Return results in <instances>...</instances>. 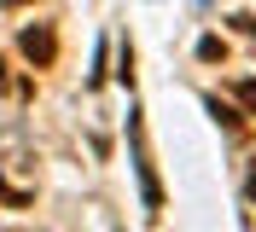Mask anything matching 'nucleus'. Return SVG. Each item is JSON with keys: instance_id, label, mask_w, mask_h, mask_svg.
I'll list each match as a JSON object with an SVG mask.
<instances>
[{"instance_id": "423d86ee", "label": "nucleus", "mask_w": 256, "mask_h": 232, "mask_svg": "<svg viewBox=\"0 0 256 232\" xmlns=\"http://www.w3.org/2000/svg\"><path fill=\"white\" fill-rule=\"evenodd\" d=\"M0 6H6V12H24V6H30V0H0Z\"/></svg>"}, {"instance_id": "0eeeda50", "label": "nucleus", "mask_w": 256, "mask_h": 232, "mask_svg": "<svg viewBox=\"0 0 256 232\" xmlns=\"http://www.w3.org/2000/svg\"><path fill=\"white\" fill-rule=\"evenodd\" d=\"M250 198H256V180H250Z\"/></svg>"}, {"instance_id": "7ed1b4c3", "label": "nucleus", "mask_w": 256, "mask_h": 232, "mask_svg": "<svg viewBox=\"0 0 256 232\" xmlns=\"http://www.w3.org/2000/svg\"><path fill=\"white\" fill-rule=\"evenodd\" d=\"M198 58H204V64H222L227 58V41H222V35H204V41H198Z\"/></svg>"}, {"instance_id": "20e7f679", "label": "nucleus", "mask_w": 256, "mask_h": 232, "mask_svg": "<svg viewBox=\"0 0 256 232\" xmlns=\"http://www.w3.org/2000/svg\"><path fill=\"white\" fill-rule=\"evenodd\" d=\"M210 116H216V122H227V128H239V122H244L239 110H233V105H222V99H210Z\"/></svg>"}, {"instance_id": "39448f33", "label": "nucleus", "mask_w": 256, "mask_h": 232, "mask_svg": "<svg viewBox=\"0 0 256 232\" xmlns=\"http://www.w3.org/2000/svg\"><path fill=\"white\" fill-rule=\"evenodd\" d=\"M233 99H239V105L256 116V81H233Z\"/></svg>"}, {"instance_id": "f03ea898", "label": "nucleus", "mask_w": 256, "mask_h": 232, "mask_svg": "<svg viewBox=\"0 0 256 232\" xmlns=\"http://www.w3.org/2000/svg\"><path fill=\"white\" fill-rule=\"evenodd\" d=\"M18 46H24V58H30L35 70H47V64L58 58V35H52V23H30V29L18 35Z\"/></svg>"}, {"instance_id": "f257e3e1", "label": "nucleus", "mask_w": 256, "mask_h": 232, "mask_svg": "<svg viewBox=\"0 0 256 232\" xmlns=\"http://www.w3.org/2000/svg\"><path fill=\"white\" fill-rule=\"evenodd\" d=\"M128 145H134V174H140V198H146V209L158 215V209H163V186H158V169H152V145H146V128H140V116H128Z\"/></svg>"}]
</instances>
